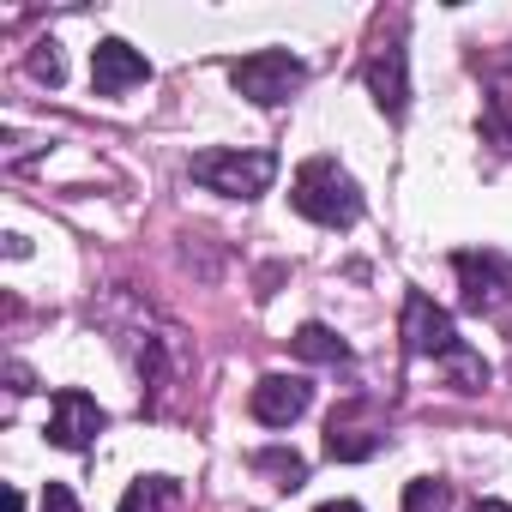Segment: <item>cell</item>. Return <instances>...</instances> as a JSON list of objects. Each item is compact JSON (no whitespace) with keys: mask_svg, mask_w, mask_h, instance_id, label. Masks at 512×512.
Masks as SVG:
<instances>
[{"mask_svg":"<svg viewBox=\"0 0 512 512\" xmlns=\"http://www.w3.org/2000/svg\"><path fill=\"white\" fill-rule=\"evenodd\" d=\"M296 211L326 223V229H344L362 217V187L350 181V169H338V157H308L296 169V187H290Z\"/></svg>","mask_w":512,"mask_h":512,"instance_id":"obj_1","label":"cell"},{"mask_svg":"<svg viewBox=\"0 0 512 512\" xmlns=\"http://www.w3.org/2000/svg\"><path fill=\"white\" fill-rule=\"evenodd\" d=\"M193 181L223 193V199H260L272 181H278V157L272 151H235V145H211V151H193Z\"/></svg>","mask_w":512,"mask_h":512,"instance_id":"obj_2","label":"cell"},{"mask_svg":"<svg viewBox=\"0 0 512 512\" xmlns=\"http://www.w3.org/2000/svg\"><path fill=\"white\" fill-rule=\"evenodd\" d=\"M229 85H235L247 103L278 109V103H290V97L308 85V67H302L290 49H260V55H241V61H229Z\"/></svg>","mask_w":512,"mask_h":512,"instance_id":"obj_3","label":"cell"},{"mask_svg":"<svg viewBox=\"0 0 512 512\" xmlns=\"http://www.w3.org/2000/svg\"><path fill=\"white\" fill-rule=\"evenodd\" d=\"M404 344H410L416 356H434V362H446L452 350H464V338H458L452 314H446V308H434L422 290H410V302H404Z\"/></svg>","mask_w":512,"mask_h":512,"instance_id":"obj_4","label":"cell"},{"mask_svg":"<svg viewBox=\"0 0 512 512\" xmlns=\"http://www.w3.org/2000/svg\"><path fill=\"white\" fill-rule=\"evenodd\" d=\"M103 428H109V416H103L97 398H85V392H55V404H49V440H55L61 452H85Z\"/></svg>","mask_w":512,"mask_h":512,"instance_id":"obj_5","label":"cell"},{"mask_svg":"<svg viewBox=\"0 0 512 512\" xmlns=\"http://www.w3.org/2000/svg\"><path fill=\"white\" fill-rule=\"evenodd\" d=\"M458 284H464V308L470 314H494L512 290V266L500 260V253H458Z\"/></svg>","mask_w":512,"mask_h":512,"instance_id":"obj_6","label":"cell"},{"mask_svg":"<svg viewBox=\"0 0 512 512\" xmlns=\"http://www.w3.org/2000/svg\"><path fill=\"white\" fill-rule=\"evenodd\" d=\"M362 79H368V97L380 103V115H386V121H404V109H410V73H404L398 37H392V43H374Z\"/></svg>","mask_w":512,"mask_h":512,"instance_id":"obj_7","label":"cell"},{"mask_svg":"<svg viewBox=\"0 0 512 512\" xmlns=\"http://www.w3.org/2000/svg\"><path fill=\"white\" fill-rule=\"evenodd\" d=\"M145 79H151V61H145L133 43L103 37V43L91 49V85H97V97H121V91H133V85H145Z\"/></svg>","mask_w":512,"mask_h":512,"instance_id":"obj_8","label":"cell"},{"mask_svg":"<svg viewBox=\"0 0 512 512\" xmlns=\"http://www.w3.org/2000/svg\"><path fill=\"white\" fill-rule=\"evenodd\" d=\"M253 416H260L266 428H290L296 416H308V404H314V386L302 380V374H266L260 386H253Z\"/></svg>","mask_w":512,"mask_h":512,"instance_id":"obj_9","label":"cell"},{"mask_svg":"<svg viewBox=\"0 0 512 512\" xmlns=\"http://www.w3.org/2000/svg\"><path fill=\"white\" fill-rule=\"evenodd\" d=\"M326 452L344 458V464L374 458V452H380V428L356 422V410H332V422H326Z\"/></svg>","mask_w":512,"mask_h":512,"instance_id":"obj_10","label":"cell"},{"mask_svg":"<svg viewBox=\"0 0 512 512\" xmlns=\"http://www.w3.org/2000/svg\"><path fill=\"white\" fill-rule=\"evenodd\" d=\"M115 512H181V482L175 476H139Z\"/></svg>","mask_w":512,"mask_h":512,"instance_id":"obj_11","label":"cell"},{"mask_svg":"<svg viewBox=\"0 0 512 512\" xmlns=\"http://www.w3.org/2000/svg\"><path fill=\"white\" fill-rule=\"evenodd\" d=\"M253 470L272 476V488H284V494H296V488L308 482V458H302V452H284V446L253 452Z\"/></svg>","mask_w":512,"mask_h":512,"instance_id":"obj_12","label":"cell"},{"mask_svg":"<svg viewBox=\"0 0 512 512\" xmlns=\"http://www.w3.org/2000/svg\"><path fill=\"white\" fill-rule=\"evenodd\" d=\"M290 350H296L302 362H344V356H350V344H344L332 326H320V320H308V326L290 338Z\"/></svg>","mask_w":512,"mask_h":512,"instance_id":"obj_13","label":"cell"},{"mask_svg":"<svg viewBox=\"0 0 512 512\" xmlns=\"http://www.w3.org/2000/svg\"><path fill=\"white\" fill-rule=\"evenodd\" d=\"M482 121H488V133H494V139H506V145H512V67H506V73H494V85H488V115H482Z\"/></svg>","mask_w":512,"mask_h":512,"instance_id":"obj_14","label":"cell"},{"mask_svg":"<svg viewBox=\"0 0 512 512\" xmlns=\"http://www.w3.org/2000/svg\"><path fill=\"white\" fill-rule=\"evenodd\" d=\"M440 368L452 374V386H458V392H482V386H488V362H482L476 350H452Z\"/></svg>","mask_w":512,"mask_h":512,"instance_id":"obj_15","label":"cell"},{"mask_svg":"<svg viewBox=\"0 0 512 512\" xmlns=\"http://www.w3.org/2000/svg\"><path fill=\"white\" fill-rule=\"evenodd\" d=\"M440 500H446V488H440L434 476H416V482L404 488V512H434Z\"/></svg>","mask_w":512,"mask_h":512,"instance_id":"obj_16","label":"cell"},{"mask_svg":"<svg viewBox=\"0 0 512 512\" xmlns=\"http://www.w3.org/2000/svg\"><path fill=\"white\" fill-rule=\"evenodd\" d=\"M31 79H43V85H61V79H67V67H61V49H55V43H37V55H31Z\"/></svg>","mask_w":512,"mask_h":512,"instance_id":"obj_17","label":"cell"},{"mask_svg":"<svg viewBox=\"0 0 512 512\" xmlns=\"http://www.w3.org/2000/svg\"><path fill=\"white\" fill-rule=\"evenodd\" d=\"M43 512H79L73 488H67V482H49V488H43Z\"/></svg>","mask_w":512,"mask_h":512,"instance_id":"obj_18","label":"cell"},{"mask_svg":"<svg viewBox=\"0 0 512 512\" xmlns=\"http://www.w3.org/2000/svg\"><path fill=\"white\" fill-rule=\"evenodd\" d=\"M314 512H362L356 500H326V506H314Z\"/></svg>","mask_w":512,"mask_h":512,"instance_id":"obj_19","label":"cell"},{"mask_svg":"<svg viewBox=\"0 0 512 512\" xmlns=\"http://www.w3.org/2000/svg\"><path fill=\"white\" fill-rule=\"evenodd\" d=\"M7 512H25V494L19 488H7Z\"/></svg>","mask_w":512,"mask_h":512,"instance_id":"obj_20","label":"cell"},{"mask_svg":"<svg viewBox=\"0 0 512 512\" xmlns=\"http://www.w3.org/2000/svg\"><path fill=\"white\" fill-rule=\"evenodd\" d=\"M476 512H512L506 500H476Z\"/></svg>","mask_w":512,"mask_h":512,"instance_id":"obj_21","label":"cell"}]
</instances>
